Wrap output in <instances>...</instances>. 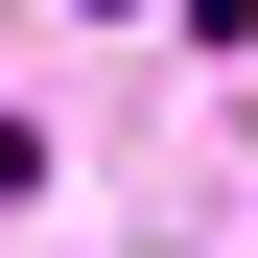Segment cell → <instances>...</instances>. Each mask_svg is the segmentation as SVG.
Here are the masks:
<instances>
[{
    "label": "cell",
    "instance_id": "cell-1",
    "mask_svg": "<svg viewBox=\"0 0 258 258\" xmlns=\"http://www.w3.org/2000/svg\"><path fill=\"white\" fill-rule=\"evenodd\" d=\"M0 188H24V117H0Z\"/></svg>",
    "mask_w": 258,
    "mask_h": 258
}]
</instances>
